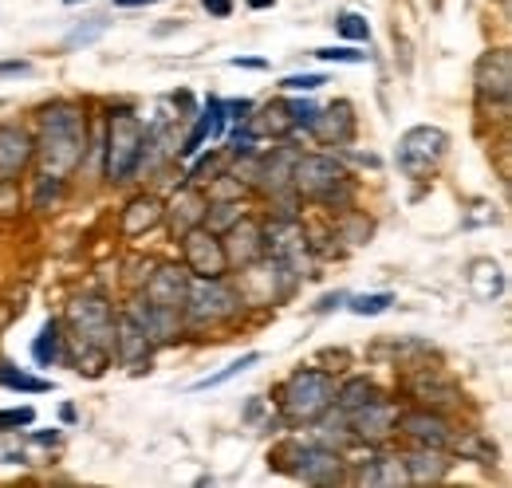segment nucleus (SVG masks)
I'll use <instances>...</instances> for the list:
<instances>
[{"mask_svg": "<svg viewBox=\"0 0 512 488\" xmlns=\"http://www.w3.org/2000/svg\"><path fill=\"white\" fill-rule=\"evenodd\" d=\"M323 83H331L323 71H304V75H288V79L280 83V91H288V95H308V91H320Z\"/></svg>", "mask_w": 512, "mask_h": 488, "instance_id": "72a5a7b5", "label": "nucleus"}, {"mask_svg": "<svg viewBox=\"0 0 512 488\" xmlns=\"http://www.w3.org/2000/svg\"><path fill=\"white\" fill-rule=\"evenodd\" d=\"M142 146H146V122L130 107L111 111V119H107V182H127L138 174Z\"/></svg>", "mask_w": 512, "mask_h": 488, "instance_id": "39448f33", "label": "nucleus"}, {"mask_svg": "<svg viewBox=\"0 0 512 488\" xmlns=\"http://www.w3.org/2000/svg\"><path fill=\"white\" fill-rule=\"evenodd\" d=\"M245 213H241V201H209V209H205V229H213V233H225L229 225H237Z\"/></svg>", "mask_w": 512, "mask_h": 488, "instance_id": "7c9ffc66", "label": "nucleus"}, {"mask_svg": "<svg viewBox=\"0 0 512 488\" xmlns=\"http://www.w3.org/2000/svg\"><path fill=\"white\" fill-rule=\"evenodd\" d=\"M32 359H36V366H56L67 359V339L60 319H48L40 327V335L32 339Z\"/></svg>", "mask_w": 512, "mask_h": 488, "instance_id": "b1692460", "label": "nucleus"}, {"mask_svg": "<svg viewBox=\"0 0 512 488\" xmlns=\"http://www.w3.org/2000/svg\"><path fill=\"white\" fill-rule=\"evenodd\" d=\"M312 56L323 63H367L371 60V52H355V48H316Z\"/></svg>", "mask_w": 512, "mask_h": 488, "instance_id": "e433bc0d", "label": "nucleus"}, {"mask_svg": "<svg viewBox=\"0 0 512 488\" xmlns=\"http://www.w3.org/2000/svg\"><path fill=\"white\" fill-rule=\"evenodd\" d=\"M264 256L276 260L296 284L308 276L312 260H308V233L296 217H276L268 229H264Z\"/></svg>", "mask_w": 512, "mask_h": 488, "instance_id": "6e6552de", "label": "nucleus"}, {"mask_svg": "<svg viewBox=\"0 0 512 488\" xmlns=\"http://www.w3.org/2000/svg\"><path fill=\"white\" fill-rule=\"evenodd\" d=\"M162 209H166V205H162L158 197H150V193L127 201V209H123V233H127V237H142V233L158 229V225H162Z\"/></svg>", "mask_w": 512, "mask_h": 488, "instance_id": "5701e85b", "label": "nucleus"}, {"mask_svg": "<svg viewBox=\"0 0 512 488\" xmlns=\"http://www.w3.org/2000/svg\"><path fill=\"white\" fill-rule=\"evenodd\" d=\"M182 264H186V272L197 276V280L225 276V272H229V260H225L221 233H213V229H205V225L182 233Z\"/></svg>", "mask_w": 512, "mask_h": 488, "instance_id": "9b49d317", "label": "nucleus"}, {"mask_svg": "<svg viewBox=\"0 0 512 488\" xmlns=\"http://www.w3.org/2000/svg\"><path fill=\"white\" fill-rule=\"evenodd\" d=\"M335 374L327 370H296L284 386H280V418L292 426H312L323 410L335 402Z\"/></svg>", "mask_w": 512, "mask_h": 488, "instance_id": "20e7f679", "label": "nucleus"}, {"mask_svg": "<svg viewBox=\"0 0 512 488\" xmlns=\"http://www.w3.org/2000/svg\"><path fill=\"white\" fill-rule=\"evenodd\" d=\"M60 193H64V178L40 174V178H36V189H32V209H52V205L60 201Z\"/></svg>", "mask_w": 512, "mask_h": 488, "instance_id": "473e14b6", "label": "nucleus"}, {"mask_svg": "<svg viewBox=\"0 0 512 488\" xmlns=\"http://www.w3.org/2000/svg\"><path fill=\"white\" fill-rule=\"evenodd\" d=\"M225 126H229V115H225V99H217V95H209L205 99V107L197 111V122H193V130L182 138V146L174 150L178 158H197L201 150H205V142H221L225 138Z\"/></svg>", "mask_w": 512, "mask_h": 488, "instance_id": "4468645a", "label": "nucleus"}, {"mask_svg": "<svg viewBox=\"0 0 512 488\" xmlns=\"http://www.w3.org/2000/svg\"><path fill=\"white\" fill-rule=\"evenodd\" d=\"M343 414V410H339ZM347 418V429H351V437L355 441H383L394 433V422H398V410H394V402L383 398V394H375V398H367L363 406H355V410H347L343 414Z\"/></svg>", "mask_w": 512, "mask_h": 488, "instance_id": "f8f14e48", "label": "nucleus"}, {"mask_svg": "<svg viewBox=\"0 0 512 488\" xmlns=\"http://www.w3.org/2000/svg\"><path fill=\"white\" fill-rule=\"evenodd\" d=\"M446 154H449V134L442 126H410L398 138V154L394 158H398V170L406 178L422 182V178H430L442 166Z\"/></svg>", "mask_w": 512, "mask_h": 488, "instance_id": "0eeeda50", "label": "nucleus"}, {"mask_svg": "<svg viewBox=\"0 0 512 488\" xmlns=\"http://www.w3.org/2000/svg\"><path fill=\"white\" fill-rule=\"evenodd\" d=\"M394 426H402V433L410 437V441H418V445H434V449H449L453 445V429L442 414H434V410H410V414H398V422Z\"/></svg>", "mask_w": 512, "mask_h": 488, "instance_id": "a211bd4d", "label": "nucleus"}, {"mask_svg": "<svg viewBox=\"0 0 512 488\" xmlns=\"http://www.w3.org/2000/svg\"><path fill=\"white\" fill-rule=\"evenodd\" d=\"M284 111H288V119H292L296 130H312V122L320 115V107L308 103V99H284Z\"/></svg>", "mask_w": 512, "mask_h": 488, "instance_id": "f704fd0d", "label": "nucleus"}, {"mask_svg": "<svg viewBox=\"0 0 512 488\" xmlns=\"http://www.w3.org/2000/svg\"><path fill=\"white\" fill-rule=\"evenodd\" d=\"M32 60H0V75H28Z\"/></svg>", "mask_w": 512, "mask_h": 488, "instance_id": "ea45409f", "label": "nucleus"}, {"mask_svg": "<svg viewBox=\"0 0 512 488\" xmlns=\"http://www.w3.org/2000/svg\"><path fill=\"white\" fill-rule=\"evenodd\" d=\"M205 209H209V197L193 182H186L170 197V205L162 209V221H170V233L182 237V233H190L197 225H205Z\"/></svg>", "mask_w": 512, "mask_h": 488, "instance_id": "f3484780", "label": "nucleus"}, {"mask_svg": "<svg viewBox=\"0 0 512 488\" xmlns=\"http://www.w3.org/2000/svg\"><path fill=\"white\" fill-rule=\"evenodd\" d=\"M64 4H67V8H71V4H87V0H64Z\"/></svg>", "mask_w": 512, "mask_h": 488, "instance_id": "49530a36", "label": "nucleus"}, {"mask_svg": "<svg viewBox=\"0 0 512 488\" xmlns=\"http://www.w3.org/2000/svg\"><path fill=\"white\" fill-rule=\"evenodd\" d=\"M241 296L233 284H225V276H213V280H197L190 276V292H186V319L193 327H205V323H221L229 315H237Z\"/></svg>", "mask_w": 512, "mask_h": 488, "instance_id": "1a4fd4ad", "label": "nucleus"}, {"mask_svg": "<svg viewBox=\"0 0 512 488\" xmlns=\"http://www.w3.org/2000/svg\"><path fill=\"white\" fill-rule=\"evenodd\" d=\"M410 390H414V398H422V402H457L453 382L438 378V374H430V370L414 374V378H410Z\"/></svg>", "mask_w": 512, "mask_h": 488, "instance_id": "bb28decb", "label": "nucleus"}, {"mask_svg": "<svg viewBox=\"0 0 512 488\" xmlns=\"http://www.w3.org/2000/svg\"><path fill=\"white\" fill-rule=\"evenodd\" d=\"M272 461L284 473H292L296 481H308V485H335V481H343V461L323 441H308V445L304 441H292Z\"/></svg>", "mask_w": 512, "mask_h": 488, "instance_id": "423d86ee", "label": "nucleus"}, {"mask_svg": "<svg viewBox=\"0 0 512 488\" xmlns=\"http://www.w3.org/2000/svg\"><path fill=\"white\" fill-rule=\"evenodd\" d=\"M150 355H154V339L142 331V323L130 311H123L115 319V359L130 370H142V366H150Z\"/></svg>", "mask_w": 512, "mask_h": 488, "instance_id": "dca6fc26", "label": "nucleus"}, {"mask_svg": "<svg viewBox=\"0 0 512 488\" xmlns=\"http://www.w3.org/2000/svg\"><path fill=\"white\" fill-rule=\"evenodd\" d=\"M402 469H406V481L410 485H434L449 473V457L446 449H434V445H418L410 457H402Z\"/></svg>", "mask_w": 512, "mask_h": 488, "instance_id": "aec40b11", "label": "nucleus"}, {"mask_svg": "<svg viewBox=\"0 0 512 488\" xmlns=\"http://www.w3.org/2000/svg\"><path fill=\"white\" fill-rule=\"evenodd\" d=\"M225 260L233 264V268H245V264H253L264 256V229L249 221V217H241L237 225H229L225 229Z\"/></svg>", "mask_w": 512, "mask_h": 488, "instance_id": "6ab92c4d", "label": "nucleus"}, {"mask_svg": "<svg viewBox=\"0 0 512 488\" xmlns=\"http://www.w3.org/2000/svg\"><path fill=\"white\" fill-rule=\"evenodd\" d=\"M359 485H406V469H402V457H371L359 473H355Z\"/></svg>", "mask_w": 512, "mask_h": 488, "instance_id": "393cba45", "label": "nucleus"}, {"mask_svg": "<svg viewBox=\"0 0 512 488\" xmlns=\"http://www.w3.org/2000/svg\"><path fill=\"white\" fill-rule=\"evenodd\" d=\"M465 280H469V292L481 304H493V300L505 296V268L497 260H473L469 272H465Z\"/></svg>", "mask_w": 512, "mask_h": 488, "instance_id": "4be33fe9", "label": "nucleus"}, {"mask_svg": "<svg viewBox=\"0 0 512 488\" xmlns=\"http://www.w3.org/2000/svg\"><path fill=\"white\" fill-rule=\"evenodd\" d=\"M260 359H264L260 351H245L241 359H233V363L225 366V370H217V374H209V378H197V382H193L190 390H193V394H201V390H217V386H225L229 378H237V374H245V370H249V366H256V363H260Z\"/></svg>", "mask_w": 512, "mask_h": 488, "instance_id": "cd10ccee", "label": "nucleus"}, {"mask_svg": "<svg viewBox=\"0 0 512 488\" xmlns=\"http://www.w3.org/2000/svg\"><path fill=\"white\" fill-rule=\"evenodd\" d=\"M253 12H268V8H276V0H245Z\"/></svg>", "mask_w": 512, "mask_h": 488, "instance_id": "a18cd8bd", "label": "nucleus"}, {"mask_svg": "<svg viewBox=\"0 0 512 488\" xmlns=\"http://www.w3.org/2000/svg\"><path fill=\"white\" fill-rule=\"evenodd\" d=\"M343 304H347V311H351V315L371 319V315H383V311H390V304H394V292H363V296H347Z\"/></svg>", "mask_w": 512, "mask_h": 488, "instance_id": "c756f323", "label": "nucleus"}, {"mask_svg": "<svg viewBox=\"0 0 512 488\" xmlns=\"http://www.w3.org/2000/svg\"><path fill=\"white\" fill-rule=\"evenodd\" d=\"M186 292H190V272H186V264H182V268H178V264H162L158 272L146 276L142 300H150V304L182 315V311H186Z\"/></svg>", "mask_w": 512, "mask_h": 488, "instance_id": "ddd939ff", "label": "nucleus"}, {"mask_svg": "<svg viewBox=\"0 0 512 488\" xmlns=\"http://www.w3.org/2000/svg\"><path fill=\"white\" fill-rule=\"evenodd\" d=\"M229 67H249V71H268V60H256V56H233Z\"/></svg>", "mask_w": 512, "mask_h": 488, "instance_id": "a19ab883", "label": "nucleus"}, {"mask_svg": "<svg viewBox=\"0 0 512 488\" xmlns=\"http://www.w3.org/2000/svg\"><path fill=\"white\" fill-rule=\"evenodd\" d=\"M335 36H343V40H351V44H371V20L363 16V12H335Z\"/></svg>", "mask_w": 512, "mask_h": 488, "instance_id": "c85d7f7f", "label": "nucleus"}, {"mask_svg": "<svg viewBox=\"0 0 512 488\" xmlns=\"http://www.w3.org/2000/svg\"><path fill=\"white\" fill-rule=\"evenodd\" d=\"M32 154H36L32 134H28L24 126H16V122H4V126H0V185L16 182V178L28 170Z\"/></svg>", "mask_w": 512, "mask_h": 488, "instance_id": "2eb2a0df", "label": "nucleus"}, {"mask_svg": "<svg viewBox=\"0 0 512 488\" xmlns=\"http://www.w3.org/2000/svg\"><path fill=\"white\" fill-rule=\"evenodd\" d=\"M292 193L304 201H316L323 209H347L355 197V182L331 154H296Z\"/></svg>", "mask_w": 512, "mask_h": 488, "instance_id": "7ed1b4c3", "label": "nucleus"}, {"mask_svg": "<svg viewBox=\"0 0 512 488\" xmlns=\"http://www.w3.org/2000/svg\"><path fill=\"white\" fill-rule=\"evenodd\" d=\"M473 83H477V99L485 111L505 115L512 95V52L509 48H493L485 52L473 67Z\"/></svg>", "mask_w": 512, "mask_h": 488, "instance_id": "9d476101", "label": "nucleus"}, {"mask_svg": "<svg viewBox=\"0 0 512 488\" xmlns=\"http://www.w3.org/2000/svg\"><path fill=\"white\" fill-rule=\"evenodd\" d=\"M107 28H111L107 16H95V20H87V24H75V28L64 36V48H87V44H95Z\"/></svg>", "mask_w": 512, "mask_h": 488, "instance_id": "2f4dec72", "label": "nucleus"}, {"mask_svg": "<svg viewBox=\"0 0 512 488\" xmlns=\"http://www.w3.org/2000/svg\"><path fill=\"white\" fill-rule=\"evenodd\" d=\"M351 130H355V115H351V103H331L327 111L316 115L312 130L323 146H347L351 142Z\"/></svg>", "mask_w": 512, "mask_h": 488, "instance_id": "412c9836", "label": "nucleus"}, {"mask_svg": "<svg viewBox=\"0 0 512 488\" xmlns=\"http://www.w3.org/2000/svg\"><path fill=\"white\" fill-rule=\"evenodd\" d=\"M32 441H36V445H60V429H52V433H32Z\"/></svg>", "mask_w": 512, "mask_h": 488, "instance_id": "79ce46f5", "label": "nucleus"}, {"mask_svg": "<svg viewBox=\"0 0 512 488\" xmlns=\"http://www.w3.org/2000/svg\"><path fill=\"white\" fill-rule=\"evenodd\" d=\"M343 300H347L343 292H335V296H323L320 307H316V311H331V307H343Z\"/></svg>", "mask_w": 512, "mask_h": 488, "instance_id": "37998d69", "label": "nucleus"}, {"mask_svg": "<svg viewBox=\"0 0 512 488\" xmlns=\"http://www.w3.org/2000/svg\"><path fill=\"white\" fill-rule=\"evenodd\" d=\"M0 386L12 390V394H48L52 390V378H36V374H28V370H20V366L0 359Z\"/></svg>", "mask_w": 512, "mask_h": 488, "instance_id": "a878e982", "label": "nucleus"}, {"mask_svg": "<svg viewBox=\"0 0 512 488\" xmlns=\"http://www.w3.org/2000/svg\"><path fill=\"white\" fill-rule=\"evenodd\" d=\"M67 359L99 374L103 363L115 355V311L103 296H75L64 315Z\"/></svg>", "mask_w": 512, "mask_h": 488, "instance_id": "f257e3e1", "label": "nucleus"}, {"mask_svg": "<svg viewBox=\"0 0 512 488\" xmlns=\"http://www.w3.org/2000/svg\"><path fill=\"white\" fill-rule=\"evenodd\" d=\"M32 142L44 174L67 178L83 166L87 154V115L75 103H52L40 111V134Z\"/></svg>", "mask_w": 512, "mask_h": 488, "instance_id": "f03ea898", "label": "nucleus"}, {"mask_svg": "<svg viewBox=\"0 0 512 488\" xmlns=\"http://www.w3.org/2000/svg\"><path fill=\"white\" fill-rule=\"evenodd\" d=\"M201 8H205L213 20H229L233 8H237V0H201Z\"/></svg>", "mask_w": 512, "mask_h": 488, "instance_id": "58836bf2", "label": "nucleus"}, {"mask_svg": "<svg viewBox=\"0 0 512 488\" xmlns=\"http://www.w3.org/2000/svg\"><path fill=\"white\" fill-rule=\"evenodd\" d=\"M253 111H256L253 99H229V103H225V115H229V122H245Z\"/></svg>", "mask_w": 512, "mask_h": 488, "instance_id": "4c0bfd02", "label": "nucleus"}, {"mask_svg": "<svg viewBox=\"0 0 512 488\" xmlns=\"http://www.w3.org/2000/svg\"><path fill=\"white\" fill-rule=\"evenodd\" d=\"M36 426V410L32 406H16V410H0V433H16V429Z\"/></svg>", "mask_w": 512, "mask_h": 488, "instance_id": "c9c22d12", "label": "nucleus"}, {"mask_svg": "<svg viewBox=\"0 0 512 488\" xmlns=\"http://www.w3.org/2000/svg\"><path fill=\"white\" fill-rule=\"evenodd\" d=\"M115 8H150V4H162V0H111Z\"/></svg>", "mask_w": 512, "mask_h": 488, "instance_id": "c03bdc74", "label": "nucleus"}]
</instances>
